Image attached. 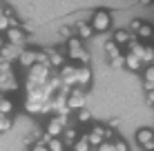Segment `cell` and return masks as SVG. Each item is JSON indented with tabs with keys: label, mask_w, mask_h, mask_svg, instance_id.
Returning <instances> with one entry per match:
<instances>
[{
	"label": "cell",
	"mask_w": 154,
	"mask_h": 151,
	"mask_svg": "<svg viewBox=\"0 0 154 151\" xmlns=\"http://www.w3.org/2000/svg\"><path fill=\"white\" fill-rule=\"evenodd\" d=\"M89 22H92L94 31H100V33H103V31H107L109 25H112V16L100 9V11H94L92 13V20H89Z\"/></svg>",
	"instance_id": "obj_1"
},
{
	"label": "cell",
	"mask_w": 154,
	"mask_h": 151,
	"mask_svg": "<svg viewBox=\"0 0 154 151\" xmlns=\"http://www.w3.org/2000/svg\"><path fill=\"white\" fill-rule=\"evenodd\" d=\"M49 67L51 65H40V62H36L34 67H29V80H36V82H42L45 85L47 80H49Z\"/></svg>",
	"instance_id": "obj_2"
},
{
	"label": "cell",
	"mask_w": 154,
	"mask_h": 151,
	"mask_svg": "<svg viewBox=\"0 0 154 151\" xmlns=\"http://www.w3.org/2000/svg\"><path fill=\"white\" fill-rule=\"evenodd\" d=\"M136 142L145 151H154V131L152 129H139L136 131Z\"/></svg>",
	"instance_id": "obj_3"
},
{
	"label": "cell",
	"mask_w": 154,
	"mask_h": 151,
	"mask_svg": "<svg viewBox=\"0 0 154 151\" xmlns=\"http://www.w3.org/2000/svg\"><path fill=\"white\" fill-rule=\"evenodd\" d=\"M63 131H65V116H54L47 122V133H49L51 138L63 136Z\"/></svg>",
	"instance_id": "obj_4"
},
{
	"label": "cell",
	"mask_w": 154,
	"mask_h": 151,
	"mask_svg": "<svg viewBox=\"0 0 154 151\" xmlns=\"http://www.w3.org/2000/svg\"><path fill=\"white\" fill-rule=\"evenodd\" d=\"M20 54H23V49H20V45H5L2 49H0V58L2 60H7V62H11V60H18L20 58Z\"/></svg>",
	"instance_id": "obj_5"
},
{
	"label": "cell",
	"mask_w": 154,
	"mask_h": 151,
	"mask_svg": "<svg viewBox=\"0 0 154 151\" xmlns=\"http://www.w3.org/2000/svg\"><path fill=\"white\" fill-rule=\"evenodd\" d=\"M5 38H7L11 45H20V47H23L25 40H27V36H25V31L20 27H9L7 31H5Z\"/></svg>",
	"instance_id": "obj_6"
},
{
	"label": "cell",
	"mask_w": 154,
	"mask_h": 151,
	"mask_svg": "<svg viewBox=\"0 0 154 151\" xmlns=\"http://www.w3.org/2000/svg\"><path fill=\"white\" fill-rule=\"evenodd\" d=\"M76 69L78 67H74V65H63L60 67V80L65 82V85H76Z\"/></svg>",
	"instance_id": "obj_7"
},
{
	"label": "cell",
	"mask_w": 154,
	"mask_h": 151,
	"mask_svg": "<svg viewBox=\"0 0 154 151\" xmlns=\"http://www.w3.org/2000/svg\"><path fill=\"white\" fill-rule=\"evenodd\" d=\"M18 62L23 67H34L36 62H38V51H31V49H23V54H20Z\"/></svg>",
	"instance_id": "obj_8"
},
{
	"label": "cell",
	"mask_w": 154,
	"mask_h": 151,
	"mask_svg": "<svg viewBox=\"0 0 154 151\" xmlns=\"http://www.w3.org/2000/svg\"><path fill=\"white\" fill-rule=\"evenodd\" d=\"M67 105H69V109H83L85 105V96H83V91H72L69 96H67Z\"/></svg>",
	"instance_id": "obj_9"
},
{
	"label": "cell",
	"mask_w": 154,
	"mask_h": 151,
	"mask_svg": "<svg viewBox=\"0 0 154 151\" xmlns=\"http://www.w3.org/2000/svg\"><path fill=\"white\" fill-rule=\"evenodd\" d=\"M92 82V71L87 65H81L76 69V85H89Z\"/></svg>",
	"instance_id": "obj_10"
},
{
	"label": "cell",
	"mask_w": 154,
	"mask_h": 151,
	"mask_svg": "<svg viewBox=\"0 0 154 151\" xmlns=\"http://www.w3.org/2000/svg\"><path fill=\"white\" fill-rule=\"evenodd\" d=\"M92 33H94V27H92V22H76V36L81 40H87V38H92Z\"/></svg>",
	"instance_id": "obj_11"
},
{
	"label": "cell",
	"mask_w": 154,
	"mask_h": 151,
	"mask_svg": "<svg viewBox=\"0 0 154 151\" xmlns=\"http://www.w3.org/2000/svg\"><path fill=\"white\" fill-rule=\"evenodd\" d=\"M132 40H134V33H132V31H127V29H116V31H114V42H119V45H130Z\"/></svg>",
	"instance_id": "obj_12"
},
{
	"label": "cell",
	"mask_w": 154,
	"mask_h": 151,
	"mask_svg": "<svg viewBox=\"0 0 154 151\" xmlns=\"http://www.w3.org/2000/svg\"><path fill=\"white\" fill-rule=\"evenodd\" d=\"M141 65H143L141 56L132 54V51H130V54L125 56V67H127V69H130V71H139V69H141Z\"/></svg>",
	"instance_id": "obj_13"
},
{
	"label": "cell",
	"mask_w": 154,
	"mask_h": 151,
	"mask_svg": "<svg viewBox=\"0 0 154 151\" xmlns=\"http://www.w3.org/2000/svg\"><path fill=\"white\" fill-rule=\"evenodd\" d=\"M105 54L109 56V60L116 58V56H121V45L114 42V40H107V42H105Z\"/></svg>",
	"instance_id": "obj_14"
},
{
	"label": "cell",
	"mask_w": 154,
	"mask_h": 151,
	"mask_svg": "<svg viewBox=\"0 0 154 151\" xmlns=\"http://www.w3.org/2000/svg\"><path fill=\"white\" fill-rule=\"evenodd\" d=\"M69 58H72V60H78L81 65H87V62H89V54H87L85 49H78V51H72Z\"/></svg>",
	"instance_id": "obj_15"
},
{
	"label": "cell",
	"mask_w": 154,
	"mask_h": 151,
	"mask_svg": "<svg viewBox=\"0 0 154 151\" xmlns=\"http://www.w3.org/2000/svg\"><path fill=\"white\" fill-rule=\"evenodd\" d=\"M49 62H51V67H63V65H65V58H63V54L49 49Z\"/></svg>",
	"instance_id": "obj_16"
},
{
	"label": "cell",
	"mask_w": 154,
	"mask_h": 151,
	"mask_svg": "<svg viewBox=\"0 0 154 151\" xmlns=\"http://www.w3.org/2000/svg\"><path fill=\"white\" fill-rule=\"evenodd\" d=\"M0 113H7V116L14 113V102L9 98H0Z\"/></svg>",
	"instance_id": "obj_17"
},
{
	"label": "cell",
	"mask_w": 154,
	"mask_h": 151,
	"mask_svg": "<svg viewBox=\"0 0 154 151\" xmlns=\"http://www.w3.org/2000/svg\"><path fill=\"white\" fill-rule=\"evenodd\" d=\"M76 136H78V133L74 131V129H65V131H63V142H65V144H74V142H76Z\"/></svg>",
	"instance_id": "obj_18"
},
{
	"label": "cell",
	"mask_w": 154,
	"mask_h": 151,
	"mask_svg": "<svg viewBox=\"0 0 154 151\" xmlns=\"http://www.w3.org/2000/svg\"><path fill=\"white\" fill-rule=\"evenodd\" d=\"M85 138L89 140V144H92V147H100V144H103V136H100V133H96V131L87 133Z\"/></svg>",
	"instance_id": "obj_19"
},
{
	"label": "cell",
	"mask_w": 154,
	"mask_h": 151,
	"mask_svg": "<svg viewBox=\"0 0 154 151\" xmlns=\"http://www.w3.org/2000/svg\"><path fill=\"white\" fill-rule=\"evenodd\" d=\"M9 129H11V118L7 113H0V133L9 131Z\"/></svg>",
	"instance_id": "obj_20"
},
{
	"label": "cell",
	"mask_w": 154,
	"mask_h": 151,
	"mask_svg": "<svg viewBox=\"0 0 154 151\" xmlns=\"http://www.w3.org/2000/svg\"><path fill=\"white\" fill-rule=\"evenodd\" d=\"M136 33H139V38H152V33H154V27H152V25H145V22H143V27L139 29V31H136Z\"/></svg>",
	"instance_id": "obj_21"
},
{
	"label": "cell",
	"mask_w": 154,
	"mask_h": 151,
	"mask_svg": "<svg viewBox=\"0 0 154 151\" xmlns=\"http://www.w3.org/2000/svg\"><path fill=\"white\" fill-rule=\"evenodd\" d=\"M89 147H92V144H89V140L85 138V136L74 142V151H89Z\"/></svg>",
	"instance_id": "obj_22"
},
{
	"label": "cell",
	"mask_w": 154,
	"mask_h": 151,
	"mask_svg": "<svg viewBox=\"0 0 154 151\" xmlns=\"http://www.w3.org/2000/svg\"><path fill=\"white\" fill-rule=\"evenodd\" d=\"M78 122H83V124L92 122V113H89L87 109H78Z\"/></svg>",
	"instance_id": "obj_23"
},
{
	"label": "cell",
	"mask_w": 154,
	"mask_h": 151,
	"mask_svg": "<svg viewBox=\"0 0 154 151\" xmlns=\"http://www.w3.org/2000/svg\"><path fill=\"white\" fill-rule=\"evenodd\" d=\"M49 151H63V140H58V138H49Z\"/></svg>",
	"instance_id": "obj_24"
},
{
	"label": "cell",
	"mask_w": 154,
	"mask_h": 151,
	"mask_svg": "<svg viewBox=\"0 0 154 151\" xmlns=\"http://www.w3.org/2000/svg\"><path fill=\"white\" fill-rule=\"evenodd\" d=\"M145 82H154V65H145Z\"/></svg>",
	"instance_id": "obj_25"
},
{
	"label": "cell",
	"mask_w": 154,
	"mask_h": 151,
	"mask_svg": "<svg viewBox=\"0 0 154 151\" xmlns=\"http://www.w3.org/2000/svg\"><path fill=\"white\" fill-rule=\"evenodd\" d=\"M9 27H11V20H9V16H0V31H7Z\"/></svg>",
	"instance_id": "obj_26"
},
{
	"label": "cell",
	"mask_w": 154,
	"mask_h": 151,
	"mask_svg": "<svg viewBox=\"0 0 154 151\" xmlns=\"http://www.w3.org/2000/svg\"><path fill=\"white\" fill-rule=\"evenodd\" d=\"M109 65H112V67H125V56L121 54V56H116V58H112Z\"/></svg>",
	"instance_id": "obj_27"
},
{
	"label": "cell",
	"mask_w": 154,
	"mask_h": 151,
	"mask_svg": "<svg viewBox=\"0 0 154 151\" xmlns=\"http://www.w3.org/2000/svg\"><path fill=\"white\" fill-rule=\"evenodd\" d=\"M60 36L69 40V38H74V29H72V27H63V29H60Z\"/></svg>",
	"instance_id": "obj_28"
},
{
	"label": "cell",
	"mask_w": 154,
	"mask_h": 151,
	"mask_svg": "<svg viewBox=\"0 0 154 151\" xmlns=\"http://www.w3.org/2000/svg\"><path fill=\"white\" fill-rule=\"evenodd\" d=\"M143 27V22H141V20H132V22H130V29H132V33H136V31H139Z\"/></svg>",
	"instance_id": "obj_29"
},
{
	"label": "cell",
	"mask_w": 154,
	"mask_h": 151,
	"mask_svg": "<svg viewBox=\"0 0 154 151\" xmlns=\"http://www.w3.org/2000/svg\"><path fill=\"white\" fill-rule=\"evenodd\" d=\"M114 151H127V144L123 142V140H116L114 142Z\"/></svg>",
	"instance_id": "obj_30"
},
{
	"label": "cell",
	"mask_w": 154,
	"mask_h": 151,
	"mask_svg": "<svg viewBox=\"0 0 154 151\" xmlns=\"http://www.w3.org/2000/svg\"><path fill=\"white\" fill-rule=\"evenodd\" d=\"M98 151H114V144H112V142H103V144L98 147Z\"/></svg>",
	"instance_id": "obj_31"
},
{
	"label": "cell",
	"mask_w": 154,
	"mask_h": 151,
	"mask_svg": "<svg viewBox=\"0 0 154 151\" xmlns=\"http://www.w3.org/2000/svg\"><path fill=\"white\" fill-rule=\"evenodd\" d=\"M145 102H147V105H154V89H152V91H147V96H145Z\"/></svg>",
	"instance_id": "obj_32"
},
{
	"label": "cell",
	"mask_w": 154,
	"mask_h": 151,
	"mask_svg": "<svg viewBox=\"0 0 154 151\" xmlns=\"http://www.w3.org/2000/svg\"><path fill=\"white\" fill-rule=\"evenodd\" d=\"M5 45H7V42H5V38H2V36H0V49H2Z\"/></svg>",
	"instance_id": "obj_33"
},
{
	"label": "cell",
	"mask_w": 154,
	"mask_h": 151,
	"mask_svg": "<svg viewBox=\"0 0 154 151\" xmlns=\"http://www.w3.org/2000/svg\"><path fill=\"white\" fill-rule=\"evenodd\" d=\"M5 13V9H2V4H0V16H2Z\"/></svg>",
	"instance_id": "obj_34"
},
{
	"label": "cell",
	"mask_w": 154,
	"mask_h": 151,
	"mask_svg": "<svg viewBox=\"0 0 154 151\" xmlns=\"http://www.w3.org/2000/svg\"><path fill=\"white\" fill-rule=\"evenodd\" d=\"M0 98H5V96H2V89H0Z\"/></svg>",
	"instance_id": "obj_35"
}]
</instances>
